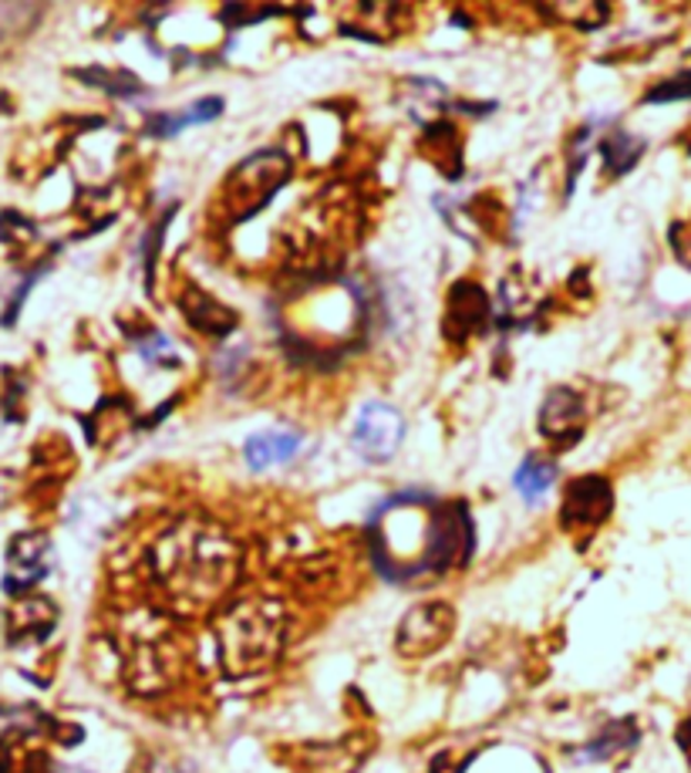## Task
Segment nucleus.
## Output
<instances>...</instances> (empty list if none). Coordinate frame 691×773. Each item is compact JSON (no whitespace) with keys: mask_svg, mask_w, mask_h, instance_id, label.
<instances>
[{"mask_svg":"<svg viewBox=\"0 0 691 773\" xmlns=\"http://www.w3.org/2000/svg\"><path fill=\"white\" fill-rule=\"evenodd\" d=\"M584 422V403L570 389H557L546 396V406L540 412V426L546 436L564 439V432H577Z\"/></svg>","mask_w":691,"mask_h":773,"instance_id":"8","label":"nucleus"},{"mask_svg":"<svg viewBox=\"0 0 691 773\" xmlns=\"http://www.w3.org/2000/svg\"><path fill=\"white\" fill-rule=\"evenodd\" d=\"M456 321V338H465L469 332L479 328V321H486V297L475 284H459L452 288V314Z\"/></svg>","mask_w":691,"mask_h":773,"instance_id":"10","label":"nucleus"},{"mask_svg":"<svg viewBox=\"0 0 691 773\" xmlns=\"http://www.w3.org/2000/svg\"><path fill=\"white\" fill-rule=\"evenodd\" d=\"M452 631V608L449 605H422L408 612L398 628V649L405 656H422L439 649Z\"/></svg>","mask_w":691,"mask_h":773,"instance_id":"5","label":"nucleus"},{"mask_svg":"<svg viewBox=\"0 0 691 773\" xmlns=\"http://www.w3.org/2000/svg\"><path fill=\"white\" fill-rule=\"evenodd\" d=\"M297 449H301V432L270 429V432H256L247 439L243 457L253 470H270L276 463H287L291 457H297Z\"/></svg>","mask_w":691,"mask_h":773,"instance_id":"6","label":"nucleus"},{"mask_svg":"<svg viewBox=\"0 0 691 773\" xmlns=\"http://www.w3.org/2000/svg\"><path fill=\"white\" fill-rule=\"evenodd\" d=\"M405 419L398 409L385 403H368L352 429V442L365 460H391L395 449L401 446Z\"/></svg>","mask_w":691,"mask_h":773,"instance_id":"3","label":"nucleus"},{"mask_svg":"<svg viewBox=\"0 0 691 773\" xmlns=\"http://www.w3.org/2000/svg\"><path fill=\"white\" fill-rule=\"evenodd\" d=\"M553 480H557V470H553V467H549L546 460H540V457H530V460L516 470L513 487H516V493H520L526 503H540V500L549 493Z\"/></svg>","mask_w":691,"mask_h":773,"instance_id":"11","label":"nucleus"},{"mask_svg":"<svg viewBox=\"0 0 691 773\" xmlns=\"http://www.w3.org/2000/svg\"><path fill=\"white\" fill-rule=\"evenodd\" d=\"M156 561L169 588L206 598L233 582L237 547L217 527L182 524L172 534H166V541L156 551Z\"/></svg>","mask_w":691,"mask_h":773,"instance_id":"1","label":"nucleus"},{"mask_svg":"<svg viewBox=\"0 0 691 773\" xmlns=\"http://www.w3.org/2000/svg\"><path fill=\"white\" fill-rule=\"evenodd\" d=\"M182 311L189 314L192 325H196L199 332H206V335H227V332H233V325H237L233 311H227V307H223L220 301H213V297H206L202 291H189L186 301H182Z\"/></svg>","mask_w":691,"mask_h":773,"instance_id":"9","label":"nucleus"},{"mask_svg":"<svg viewBox=\"0 0 691 773\" xmlns=\"http://www.w3.org/2000/svg\"><path fill=\"white\" fill-rule=\"evenodd\" d=\"M291 176V159L284 153H256L250 156L233 179L223 189V200L230 203L233 217H253L260 207L273 200V192L281 189Z\"/></svg>","mask_w":691,"mask_h":773,"instance_id":"2","label":"nucleus"},{"mask_svg":"<svg viewBox=\"0 0 691 773\" xmlns=\"http://www.w3.org/2000/svg\"><path fill=\"white\" fill-rule=\"evenodd\" d=\"M638 153H641V143L631 139V136H625V133H614L610 143L604 146V159H607L610 169H617V173H625L628 166H635Z\"/></svg>","mask_w":691,"mask_h":773,"instance_id":"12","label":"nucleus"},{"mask_svg":"<svg viewBox=\"0 0 691 773\" xmlns=\"http://www.w3.org/2000/svg\"><path fill=\"white\" fill-rule=\"evenodd\" d=\"M48 574V544L38 537H21L11 551V574H8V588L21 592L31 588L34 582Z\"/></svg>","mask_w":691,"mask_h":773,"instance_id":"7","label":"nucleus"},{"mask_svg":"<svg viewBox=\"0 0 691 773\" xmlns=\"http://www.w3.org/2000/svg\"><path fill=\"white\" fill-rule=\"evenodd\" d=\"M614 506L610 483L604 477H580L567 487L564 493V510H561V524L567 531L580 527H597Z\"/></svg>","mask_w":691,"mask_h":773,"instance_id":"4","label":"nucleus"},{"mask_svg":"<svg viewBox=\"0 0 691 773\" xmlns=\"http://www.w3.org/2000/svg\"><path fill=\"white\" fill-rule=\"evenodd\" d=\"M684 82H668V85H661V88H655L651 95H648V102H668V98H684V95H691V75H681Z\"/></svg>","mask_w":691,"mask_h":773,"instance_id":"13","label":"nucleus"}]
</instances>
